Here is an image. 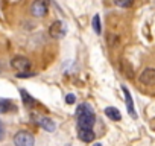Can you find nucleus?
Returning <instances> with one entry per match:
<instances>
[{
	"label": "nucleus",
	"mask_w": 155,
	"mask_h": 146,
	"mask_svg": "<svg viewBox=\"0 0 155 146\" xmlns=\"http://www.w3.org/2000/svg\"><path fill=\"white\" fill-rule=\"evenodd\" d=\"M31 14L37 18H43L47 15V2L46 0H34L31 3Z\"/></svg>",
	"instance_id": "3"
},
{
	"label": "nucleus",
	"mask_w": 155,
	"mask_h": 146,
	"mask_svg": "<svg viewBox=\"0 0 155 146\" xmlns=\"http://www.w3.org/2000/svg\"><path fill=\"white\" fill-rule=\"evenodd\" d=\"M64 34H65V26H64V23L62 22H53L52 25H50V28H49V35L52 37V38H61V37H64Z\"/></svg>",
	"instance_id": "6"
},
{
	"label": "nucleus",
	"mask_w": 155,
	"mask_h": 146,
	"mask_svg": "<svg viewBox=\"0 0 155 146\" xmlns=\"http://www.w3.org/2000/svg\"><path fill=\"white\" fill-rule=\"evenodd\" d=\"M14 144L15 146H34L35 144V138L31 132L28 131H20L14 135Z\"/></svg>",
	"instance_id": "2"
},
{
	"label": "nucleus",
	"mask_w": 155,
	"mask_h": 146,
	"mask_svg": "<svg viewBox=\"0 0 155 146\" xmlns=\"http://www.w3.org/2000/svg\"><path fill=\"white\" fill-rule=\"evenodd\" d=\"M91 26H93V31L99 35L101 32H102V26H101V17H99V14H96L94 17H93V22H91Z\"/></svg>",
	"instance_id": "13"
},
{
	"label": "nucleus",
	"mask_w": 155,
	"mask_h": 146,
	"mask_svg": "<svg viewBox=\"0 0 155 146\" xmlns=\"http://www.w3.org/2000/svg\"><path fill=\"white\" fill-rule=\"evenodd\" d=\"M93 146H102V144H101V143H96V144H93Z\"/></svg>",
	"instance_id": "17"
},
{
	"label": "nucleus",
	"mask_w": 155,
	"mask_h": 146,
	"mask_svg": "<svg viewBox=\"0 0 155 146\" xmlns=\"http://www.w3.org/2000/svg\"><path fill=\"white\" fill-rule=\"evenodd\" d=\"M74 102H76V96H74V95H71V93H70V95H67V96H65V104L71 105V104H74Z\"/></svg>",
	"instance_id": "16"
},
{
	"label": "nucleus",
	"mask_w": 155,
	"mask_h": 146,
	"mask_svg": "<svg viewBox=\"0 0 155 146\" xmlns=\"http://www.w3.org/2000/svg\"><path fill=\"white\" fill-rule=\"evenodd\" d=\"M138 81L143 84V85H155V68H144L140 76H138Z\"/></svg>",
	"instance_id": "5"
},
{
	"label": "nucleus",
	"mask_w": 155,
	"mask_h": 146,
	"mask_svg": "<svg viewBox=\"0 0 155 146\" xmlns=\"http://www.w3.org/2000/svg\"><path fill=\"white\" fill-rule=\"evenodd\" d=\"M74 114H76V120H78V128L93 129V126L96 123V114L90 104H81Z\"/></svg>",
	"instance_id": "1"
},
{
	"label": "nucleus",
	"mask_w": 155,
	"mask_h": 146,
	"mask_svg": "<svg viewBox=\"0 0 155 146\" xmlns=\"http://www.w3.org/2000/svg\"><path fill=\"white\" fill-rule=\"evenodd\" d=\"M14 110V102L11 99H0V113H8Z\"/></svg>",
	"instance_id": "12"
},
{
	"label": "nucleus",
	"mask_w": 155,
	"mask_h": 146,
	"mask_svg": "<svg viewBox=\"0 0 155 146\" xmlns=\"http://www.w3.org/2000/svg\"><path fill=\"white\" fill-rule=\"evenodd\" d=\"M20 95H21L23 105H25L26 108H29V110H31V108H34V107L37 105V101H35V99H34V98H32L26 90H23V88H21V90H20Z\"/></svg>",
	"instance_id": "10"
},
{
	"label": "nucleus",
	"mask_w": 155,
	"mask_h": 146,
	"mask_svg": "<svg viewBox=\"0 0 155 146\" xmlns=\"http://www.w3.org/2000/svg\"><path fill=\"white\" fill-rule=\"evenodd\" d=\"M105 116L110 119V120H114V122H119L122 119V114L120 111L116 108V107H107L105 108Z\"/></svg>",
	"instance_id": "11"
},
{
	"label": "nucleus",
	"mask_w": 155,
	"mask_h": 146,
	"mask_svg": "<svg viewBox=\"0 0 155 146\" xmlns=\"http://www.w3.org/2000/svg\"><path fill=\"white\" fill-rule=\"evenodd\" d=\"M35 73L34 71H31V70H28V71H18L17 73V78L18 79H21V78H31V76H34Z\"/></svg>",
	"instance_id": "15"
},
{
	"label": "nucleus",
	"mask_w": 155,
	"mask_h": 146,
	"mask_svg": "<svg viewBox=\"0 0 155 146\" xmlns=\"http://www.w3.org/2000/svg\"><path fill=\"white\" fill-rule=\"evenodd\" d=\"M78 137H79L82 141H85V143H90V141H93V140H94L96 134H94V131H93V129L78 128Z\"/></svg>",
	"instance_id": "9"
},
{
	"label": "nucleus",
	"mask_w": 155,
	"mask_h": 146,
	"mask_svg": "<svg viewBox=\"0 0 155 146\" xmlns=\"http://www.w3.org/2000/svg\"><path fill=\"white\" fill-rule=\"evenodd\" d=\"M113 2L120 8H131L134 5V0H113Z\"/></svg>",
	"instance_id": "14"
},
{
	"label": "nucleus",
	"mask_w": 155,
	"mask_h": 146,
	"mask_svg": "<svg viewBox=\"0 0 155 146\" xmlns=\"http://www.w3.org/2000/svg\"><path fill=\"white\" fill-rule=\"evenodd\" d=\"M37 122L35 123H38L44 131H47V132H53L55 131V122L52 120V119H49V117H44V116H37V117H34Z\"/></svg>",
	"instance_id": "8"
},
{
	"label": "nucleus",
	"mask_w": 155,
	"mask_h": 146,
	"mask_svg": "<svg viewBox=\"0 0 155 146\" xmlns=\"http://www.w3.org/2000/svg\"><path fill=\"white\" fill-rule=\"evenodd\" d=\"M122 91L125 95V104H126V110L129 113V116L132 119H137V113H135V107H134V101H132V96L129 93V90L126 87H122Z\"/></svg>",
	"instance_id": "7"
},
{
	"label": "nucleus",
	"mask_w": 155,
	"mask_h": 146,
	"mask_svg": "<svg viewBox=\"0 0 155 146\" xmlns=\"http://www.w3.org/2000/svg\"><path fill=\"white\" fill-rule=\"evenodd\" d=\"M11 67L17 71H28L31 68V61L25 56H14L11 59Z\"/></svg>",
	"instance_id": "4"
}]
</instances>
